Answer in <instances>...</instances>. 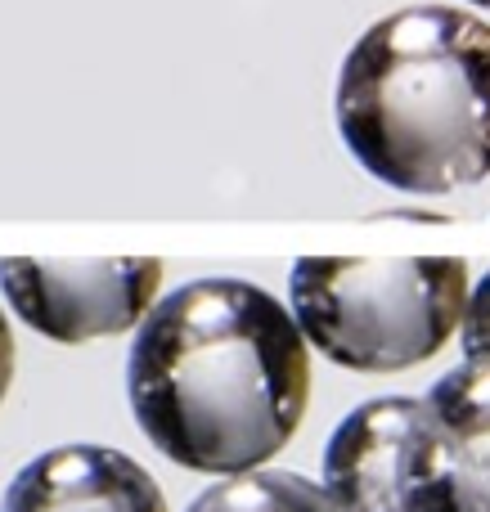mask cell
I'll use <instances>...</instances> for the list:
<instances>
[{"mask_svg":"<svg viewBox=\"0 0 490 512\" xmlns=\"http://www.w3.org/2000/svg\"><path fill=\"white\" fill-rule=\"evenodd\" d=\"M126 396L158 454L243 477L302 427L311 355L293 310L248 279H194L144 315Z\"/></svg>","mask_w":490,"mask_h":512,"instance_id":"cell-1","label":"cell"},{"mask_svg":"<svg viewBox=\"0 0 490 512\" xmlns=\"http://www.w3.org/2000/svg\"><path fill=\"white\" fill-rule=\"evenodd\" d=\"M338 131L401 194H455L490 176V23L450 5L387 14L347 50Z\"/></svg>","mask_w":490,"mask_h":512,"instance_id":"cell-2","label":"cell"},{"mask_svg":"<svg viewBox=\"0 0 490 512\" xmlns=\"http://www.w3.org/2000/svg\"><path fill=\"white\" fill-rule=\"evenodd\" d=\"M473 297L459 256H302L288 301L306 342L356 373H401L464 328Z\"/></svg>","mask_w":490,"mask_h":512,"instance_id":"cell-3","label":"cell"},{"mask_svg":"<svg viewBox=\"0 0 490 512\" xmlns=\"http://www.w3.org/2000/svg\"><path fill=\"white\" fill-rule=\"evenodd\" d=\"M162 261L153 256H113V261H32L5 256L0 292L27 328L50 342H95L135 328L153 306Z\"/></svg>","mask_w":490,"mask_h":512,"instance_id":"cell-4","label":"cell"},{"mask_svg":"<svg viewBox=\"0 0 490 512\" xmlns=\"http://www.w3.org/2000/svg\"><path fill=\"white\" fill-rule=\"evenodd\" d=\"M428 396H378L351 409L324 445V490L347 512H414Z\"/></svg>","mask_w":490,"mask_h":512,"instance_id":"cell-5","label":"cell"},{"mask_svg":"<svg viewBox=\"0 0 490 512\" xmlns=\"http://www.w3.org/2000/svg\"><path fill=\"white\" fill-rule=\"evenodd\" d=\"M414 512H490V364H459L428 391Z\"/></svg>","mask_w":490,"mask_h":512,"instance_id":"cell-6","label":"cell"},{"mask_svg":"<svg viewBox=\"0 0 490 512\" xmlns=\"http://www.w3.org/2000/svg\"><path fill=\"white\" fill-rule=\"evenodd\" d=\"M0 512H167L158 481L122 450L63 445L9 481Z\"/></svg>","mask_w":490,"mask_h":512,"instance_id":"cell-7","label":"cell"},{"mask_svg":"<svg viewBox=\"0 0 490 512\" xmlns=\"http://www.w3.org/2000/svg\"><path fill=\"white\" fill-rule=\"evenodd\" d=\"M185 512H347L324 486L297 472H243L203 490Z\"/></svg>","mask_w":490,"mask_h":512,"instance_id":"cell-8","label":"cell"},{"mask_svg":"<svg viewBox=\"0 0 490 512\" xmlns=\"http://www.w3.org/2000/svg\"><path fill=\"white\" fill-rule=\"evenodd\" d=\"M464 360L468 364H490V270L482 274V283L473 288L464 310Z\"/></svg>","mask_w":490,"mask_h":512,"instance_id":"cell-9","label":"cell"},{"mask_svg":"<svg viewBox=\"0 0 490 512\" xmlns=\"http://www.w3.org/2000/svg\"><path fill=\"white\" fill-rule=\"evenodd\" d=\"M9 382H14V333H9L5 310H0V400H5Z\"/></svg>","mask_w":490,"mask_h":512,"instance_id":"cell-10","label":"cell"},{"mask_svg":"<svg viewBox=\"0 0 490 512\" xmlns=\"http://www.w3.org/2000/svg\"><path fill=\"white\" fill-rule=\"evenodd\" d=\"M468 5H486L490 9V0H468Z\"/></svg>","mask_w":490,"mask_h":512,"instance_id":"cell-11","label":"cell"}]
</instances>
